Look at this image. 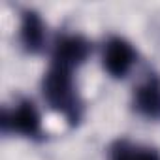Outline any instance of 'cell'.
I'll return each mask as SVG.
<instances>
[{
	"label": "cell",
	"mask_w": 160,
	"mask_h": 160,
	"mask_svg": "<svg viewBox=\"0 0 160 160\" xmlns=\"http://www.w3.org/2000/svg\"><path fill=\"white\" fill-rule=\"evenodd\" d=\"M134 60H136V51L126 40L113 38L108 42L104 49V68L113 77H124L130 72Z\"/></svg>",
	"instance_id": "3"
},
{
	"label": "cell",
	"mask_w": 160,
	"mask_h": 160,
	"mask_svg": "<svg viewBox=\"0 0 160 160\" xmlns=\"http://www.w3.org/2000/svg\"><path fill=\"white\" fill-rule=\"evenodd\" d=\"M111 160H160V152L151 147H139L128 141H119L111 149Z\"/></svg>",
	"instance_id": "7"
},
{
	"label": "cell",
	"mask_w": 160,
	"mask_h": 160,
	"mask_svg": "<svg viewBox=\"0 0 160 160\" xmlns=\"http://www.w3.org/2000/svg\"><path fill=\"white\" fill-rule=\"evenodd\" d=\"M89 57V43L81 36H62L55 45V62L64 68H73L83 64Z\"/></svg>",
	"instance_id": "4"
},
{
	"label": "cell",
	"mask_w": 160,
	"mask_h": 160,
	"mask_svg": "<svg viewBox=\"0 0 160 160\" xmlns=\"http://www.w3.org/2000/svg\"><path fill=\"white\" fill-rule=\"evenodd\" d=\"M2 128L15 130L19 134H25L28 138H34L42 132V122H40V113L34 108L32 102H21L12 113L4 111L2 113Z\"/></svg>",
	"instance_id": "2"
},
{
	"label": "cell",
	"mask_w": 160,
	"mask_h": 160,
	"mask_svg": "<svg viewBox=\"0 0 160 160\" xmlns=\"http://www.w3.org/2000/svg\"><path fill=\"white\" fill-rule=\"evenodd\" d=\"M43 23L38 17V13L34 12H25L23 13V21H21V40L25 43V47L28 51H40L43 45Z\"/></svg>",
	"instance_id": "6"
},
{
	"label": "cell",
	"mask_w": 160,
	"mask_h": 160,
	"mask_svg": "<svg viewBox=\"0 0 160 160\" xmlns=\"http://www.w3.org/2000/svg\"><path fill=\"white\" fill-rule=\"evenodd\" d=\"M136 108L149 119H160V79L156 75L147 77L136 89Z\"/></svg>",
	"instance_id": "5"
},
{
	"label": "cell",
	"mask_w": 160,
	"mask_h": 160,
	"mask_svg": "<svg viewBox=\"0 0 160 160\" xmlns=\"http://www.w3.org/2000/svg\"><path fill=\"white\" fill-rule=\"evenodd\" d=\"M43 96L53 109L62 113L68 121L77 122L81 113V102H79L72 70L53 64L51 70L43 77Z\"/></svg>",
	"instance_id": "1"
}]
</instances>
